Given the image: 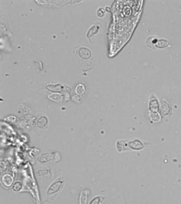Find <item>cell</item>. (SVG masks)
Wrapping results in <instances>:
<instances>
[{
  "instance_id": "8",
  "label": "cell",
  "mask_w": 181,
  "mask_h": 204,
  "mask_svg": "<svg viewBox=\"0 0 181 204\" xmlns=\"http://www.w3.org/2000/svg\"><path fill=\"white\" fill-rule=\"evenodd\" d=\"M158 103L157 101L155 99L151 100L150 105V109L153 112H155L157 110Z\"/></svg>"
},
{
  "instance_id": "1",
  "label": "cell",
  "mask_w": 181,
  "mask_h": 204,
  "mask_svg": "<svg viewBox=\"0 0 181 204\" xmlns=\"http://www.w3.org/2000/svg\"><path fill=\"white\" fill-rule=\"evenodd\" d=\"M63 184V179H61V177L58 178L48 189L47 191L48 196L50 197L56 194L62 189Z\"/></svg>"
},
{
  "instance_id": "5",
  "label": "cell",
  "mask_w": 181,
  "mask_h": 204,
  "mask_svg": "<svg viewBox=\"0 0 181 204\" xmlns=\"http://www.w3.org/2000/svg\"><path fill=\"white\" fill-rule=\"evenodd\" d=\"M85 90H86V88L85 86H84L83 84H79L76 86V89H75V91H76V93L78 94V95H83V94L85 93Z\"/></svg>"
},
{
  "instance_id": "6",
  "label": "cell",
  "mask_w": 181,
  "mask_h": 204,
  "mask_svg": "<svg viewBox=\"0 0 181 204\" xmlns=\"http://www.w3.org/2000/svg\"><path fill=\"white\" fill-rule=\"evenodd\" d=\"M52 157V154H45L43 155L40 158V162L41 163H45V162H48L51 160Z\"/></svg>"
},
{
  "instance_id": "9",
  "label": "cell",
  "mask_w": 181,
  "mask_h": 204,
  "mask_svg": "<svg viewBox=\"0 0 181 204\" xmlns=\"http://www.w3.org/2000/svg\"><path fill=\"white\" fill-rule=\"evenodd\" d=\"M103 198V197H102L101 196L97 197L93 199L91 201V202H90L89 204H100V203L102 202V199Z\"/></svg>"
},
{
  "instance_id": "2",
  "label": "cell",
  "mask_w": 181,
  "mask_h": 204,
  "mask_svg": "<svg viewBox=\"0 0 181 204\" xmlns=\"http://www.w3.org/2000/svg\"><path fill=\"white\" fill-rule=\"evenodd\" d=\"M13 181V179L11 176L9 174H6L2 176V182L5 186L9 187L12 185Z\"/></svg>"
},
{
  "instance_id": "3",
  "label": "cell",
  "mask_w": 181,
  "mask_h": 204,
  "mask_svg": "<svg viewBox=\"0 0 181 204\" xmlns=\"http://www.w3.org/2000/svg\"><path fill=\"white\" fill-rule=\"evenodd\" d=\"M79 56L83 59H88L91 56V52L86 47H82L79 51Z\"/></svg>"
},
{
  "instance_id": "7",
  "label": "cell",
  "mask_w": 181,
  "mask_h": 204,
  "mask_svg": "<svg viewBox=\"0 0 181 204\" xmlns=\"http://www.w3.org/2000/svg\"><path fill=\"white\" fill-rule=\"evenodd\" d=\"M87 194L86 191H83L80 195V204H86L87 202Z\"/></svg>"
},
{
  "instance_id": "4",
  "label": "cell",
  "mask_w": 181,
  "mask_h": 204,
  "mask_svg": "<svg viewBox=\"0 0 181 204\" xmlns=\"http://www.w3.org/2000/svg\"><path fill=\"white\" fill-rule=\"evenodd\" d=\"M130 147L132 148L133 149H141L143 148V145L141 142H140L139 140H135L129 142V144Z\"/></svg>"
},
{
  "instance_id": "10",
  "label": "cell",
  "mask_w": 181,
  "mask_h": 204,
  "mask_svg": "<svg viewBox=\"0 0 181 204\" xmlns=\"http://www.w3.org/2000/svg\"><path fill=\"white\" fill-rule=\"evenodd\" d=\"M21 188H22V185L19 182H16L13 185V190L16 191H18L21 190Z\"/></svg>"
}]
</instances>
